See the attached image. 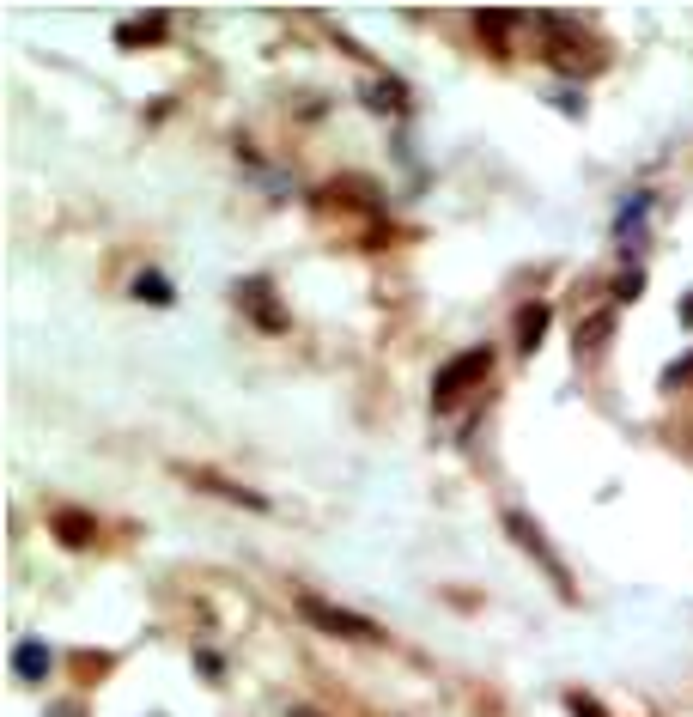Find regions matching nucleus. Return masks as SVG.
I'll return each instance as SVG.
<instances>
[{"instance_id": "obj_1", "label": "nucleus", "mask_w": 693, "mask_h": 717, "mask_svg": "<svg viewBox=\"0 0 693 717\" xmlns=\"http://www.w3.org/2000/svg\"><path fill=\"white\" fill-rule=\"evenodd\" d=\"M298 614L311 620L317 632H329V639H353V645H377V639H383L377 620H365V614H353V608H341V602H323V596H311V590H298Z\"/></svg>"}, {"instance_id": "obj_2", "label": "nucleus", "mask_w": 693, "mask_h": 717, "mask_svg": "<svg viewBox=\"0 0 693 717\" xmlns=\"http://www.w3.org/2000/svg\"><path fill=\"white\" fill-rule=\"evenodd\" d=\"M487 371H493V347H462V353H450V359L432 371V408H450L456 395L475 389Z\"/></svg>"}, {"instance_id": "obj_3", "label": "nucleus", "mask_w": 693, "mask_h": 717, "mask_svg": "<svg viewBox=\"0 0 693 717\" xmlns=\"http://www.w3.org/2000/svg\"><path fill=\"white\" fill-rule=\"evenodd\" d=\"M505 529H511V541L523 547V553H535V566H542L548 578H554V590L572 602V572L560 566V553L548 547V535H542V523H535V517H523V511H505Z\"/></svg>"}, {"instance_id": "obj_4", "label": "nucleus", "mask_w": 693, "mask_h": 717, "mask_svg": "<svg viewBox=\"0 0 693 717\" xmlns=\"http://www.w3.org/2000/svg\"><path fill=\"white\" fill-rule=\"evenodd\" d=\"M238 304H244V316H250L256 329L286 335V310L274 304V286H268V280H244V286H238Z\"/></svg>"}, {"instance_id": "obj_5", "label": "nucleus", "mask_w": 693, "mask_h": 717, "mask_svg": "<svg viewBox=\"0 0 693 717\" xmlns=\"http://www.w3.org/2000/svg\"><path fill=\"white\" fill-rule=\"evenodd\" d=\"M49 669H55V651H49L43 639H19V645H13V675H19V681L37 687V681H49Z\"/></svg>"}, {"instance_id": "obj_6", "label": "nucleus", "mask_w": 693, "mask_h": 717, "mask_svg": "<svg viewBox=\"0 0 693 717\" xmlns=\"http://www.w3.org/2000/svg\"><path fill=\"white\" fill-rule=\"evenodd\" d=\"M548 323H554V304H542V298L523 304V310H517V353H535V347H542Z\"/></svg>"}, {"instance_id": "obj_7", "label": "nucleus", "mask_w": 693, "mask_h": 717, "mask_svg": "<svg viewBox=\"0 0 693 717\" xmlns=\"http://www.w3.org/2000/svg\"><path fill=\"white\" fill-rule=\"evenodd\" d=\"M49 529H55V541H61V547H92V535H98V523H92L86 511H73V505H67V511H55V517H49Z\"/></svg>"}, {"instance_id": "obj_8", "label": "nucleus", "mask_w": 693, "mask_h": 717, "mask_svg": "<svg viewBox=\"0 0 693 717\" xmlns=\"http://www.w3.org/2000/svg\"><path fill=\"white\" fill-rule=\"evenodd\" d=\"M189 481H201L207 493H219V499H238V505H250V511H268V499L262 493H250V487H238V481H225V474H207V468H183Z\"/></svg>"}, {"instance_id": "obj_9", "label": "nucleus", "mask_w": 693, "mask_h": 717, "mask_svg": "<svg viewBox=\"0 0 693 717\" xmlns=\"http://www.w3.org/2000/svg\"><path fill=\"white\" fill-rule=\"evenodd\" d=\"M608 335H614V310H596L590 323L578 329V353H602V347H608Z\"/></svg>"}, {"instance_id": "obj_10", "label": "nucleus", "mask_w": 693, "mask_h": 717, "mask_svg": "<svg viewBox=\"0 0 693 717\" xmlns=\"http://www.w3.org/2000/svg\"><path fill=\"white\" fill-rule=\"evenodd\" d=\"M165 31H171V19H165V13H146L140 25H122V31H116V43H159Z\"/></svg>"}, {"instance_id": "obj_11", "label": "nucleus", "mask_w": 693, "mask_h": 717, "mask_svg": "<svg viewBox=\"0 0 693 717\" xmlns=\"http://www.w3.org/2000/svg\"><path fill=\"white\" fill-rule=\"evenodd\" d=\"M128 292H134V298H146V304H159V310H165V304H177V292H171V280H165V274H134V286H128Z\"/></svg>"}, {"instance_id": "obj_12", "label": "nucleus", "mask_w": 693, "mask_h": 717, "mask_svg": "<svg viewBox=\"0 0 693 717\" xmlns=\"http://www.w3.org/2000/svg\"><path fill=\"white\" fill-rule=\"evenodd\" d=\"M639 286H645V274L633 268V274H621V280H614V298H621V304H633V298H639Z\"/></svg>"}, {"instance_id": "obj_13", "label": "nucleus", "mask_w": 693, "mask_h": 717, "mask_svg": "<svg viewBox=\"0 0 693 717\" xmlns=\"http://www.w3.org/2000/svg\"><path fill=\"white\" fill-rule=\"evenodd\" d=\"M475 25H481V31H487V37H505V31H511V25H517V19H511V13H481V19H475Z\"/></svg>"}, {"instance_id": "obj_14", "label": "nucleus", "mask_w": 693, "mask_h": 717, "mask_svg": "<svg viewBox=\"0 0 693 717\" xmlns=\"http://www.w3.org/2000/svg\"><path fill=\"white\" fill-rule=\"evenodd\" d=\"M566 705H572V711H578V717H608V711H602V705H596V699H590V693H566Z\"/></svg>"}, {"instance_id": "obj_15", "label": "nucleus", "mask_w": 693, "mask_h": 717, "mask_svg": "<svg viewBox=\"0 0 693 717\" xmlns=\"http://www.w3.org/2000/svg\"><path fill=\"white\" fill-rule=\"evenodd\" d=\"M687 377H693V359H681V365H669V371H663V383H669V389H675V383H687Z\"/></svg>"}, {"instance_id": "obj_16", "label": "nucleus", "mask_w": 693, "mask_h": 717, "mask_svg": "<svg viewBox=\"0 0 693 717\" xmlns=\"http://www.w3.org/2000/svg\"><path fill=\"white\" fill-rule=\"evenodd\" d=\"M49 717H80V705H55V711H49Z\"/></svg>"}, {"instance_id": "obj_17", "label": "nucleus", "mask_w": 693, "mask_h": 717, "mask_svg": "<svg viewBox=\"0 0 693 717\" xmlns=\"http://www.w3.org/2000/svg\"><path fill=\"white\" fill-rule=\"evenodd\" d=\"M681 323H687V329H693V298H687V304H681Z\"/></svg>"}, {"instance_id": "obj_18", "label": "nucleus", "mask_w": 693, "mask_h": 717, "mask_svg": "<svg viewBox=\"0 0 693 717\" xmlns=\"http://www.w3.org/2000/svg\"><path fill=\"white\" fill-rule=\"evenodd\" d=\"M292 717H317V711H304V705H292Z\"/></svg>"}]
</instances>
